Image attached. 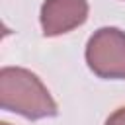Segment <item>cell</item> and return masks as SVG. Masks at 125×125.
<instances>
[{"label":"cell","instance_id":"obj_5","mask_svg":"<svg viewBox=\"0 0 125 125\" xmlns=\"http://www.w3.org/2000/svg\"><path fill=\"white\" fill-rule=\"evenodd\" d=\"M0 125H10V123H6V121H4V123H0Z\"/></svg>","mask_w":125,"mask_h":125},{"label":"cell","instance_id":"obj_3","mask_svg":"<svg viewBox=\"0 0 125 125\" xmlns=\"http://www.w3.org/2000/svg\"><path fill=\"white\" fill-rule=\"evenodd\" d=\"M88 18V0H45L41 6V29L47 37H57L82 25Z\"/></svg>","mask_w":125,"mask_h":125},{"label":"cell","instance_id":"obj_2","mask_svg":"<svg viewBox=\"0 0 125 125\" xmlns=\"http://www.w3.org/2000/svg\"><path fill=\"white\" fill-rule=\"evenodd\" d=\"M90 70L105 80H125V31L100 27L86 45Z\"/></svg>","mask_w":125,"mask_h":125},{"label":"cell","instance_id":"obj_4","mask_svg":"<svg viewBox=\"0 0 125 125\" xmlns=\"http://www.w3.org/2000/svg\"><path fill=\"white\" fill-rule=\"evenodd\" d=\"M105 125H125V105L119 107V109H115V111L107 117Z\"/></svg>","mask_w":125,"mask_h":125},{"label":"cell","instance_id":"obj_1","mask_svg":"<svg viewBox=\"0 0 125 125\" xmlns=\"http://www.w3.org/2000/svg\"><path fill=\"white\" fill-rule=\"evenodd\" d=\"M0 105L27 119L55 117L59 111L57 102L37 74L21 66H4L0 70Z\"/></svg>","mask_w":125,"mask_h":125}]
</instances>
